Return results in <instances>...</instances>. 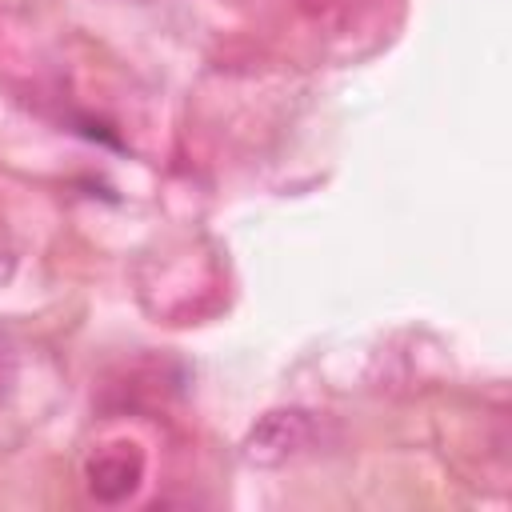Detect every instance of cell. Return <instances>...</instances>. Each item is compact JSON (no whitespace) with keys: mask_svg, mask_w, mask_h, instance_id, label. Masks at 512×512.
I'll return each mask as SVG.
<instances>
[{"mask_svg":"<svg viewBox=\"0 0 512 512\" xmlns=\"http://www.w3.org/2000/svg\"><path fill=\"white\" fill-rule=\"evenodd\" d=\"M84 480H88V492L100 500V504H120L128 500L140 480H144V452L136 440H104L92 448V456L84 460Z\"/></svg>","mask_w":512,"mask_h":512,"instance_id":"cell-2","label":"cell"},{"mask_svg":"<svg viewBox=\"0 0 512 512\" xmlns=\"http://www.w3.org/2000/svg\"><path fill=\"white\" fill-rule=\"evenodd\" d=\"M312 436H316V420L304 408H272L248 428L240 456L252 468H280L296 460L312 444Z\"/></svg>","mask_w":512,"mask_h":512,"instance_id":"cell-1","label":"cell"},{"mask_svg":"<svg viewBox=\"0 0 512 512\" xmlns=\"http://www.w3.org/2000/svg\"><path fill=\"white\" fill-rule=\"evenodd\" d=\"M16 376H20V356H16V344H12V340L0 332V404L12 396Z\"/></svg>","mask_w":512,"mask_h":512,"instance_id":"cell-3","label":"cell"}]
</instances>
